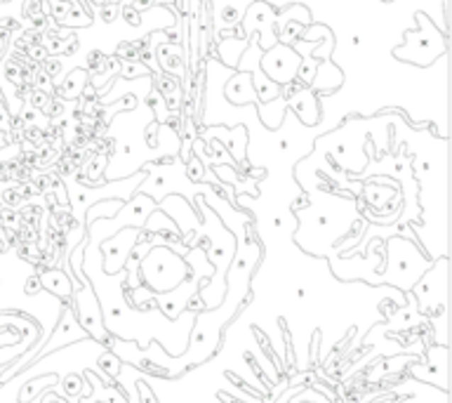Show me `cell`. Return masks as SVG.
I'll use <instances>...</instances> for the list:
<instances>
[{
  "mask_svg": "<svg viewBox=\"0 0 452 403\" xmlns=\"http://www.w3.org/2000/svg\"><path fill=\"white\" fill-rule=\"evenodd\" d=\"M139 274H142L144 283L149 285L151 295H167L187 281L191 267L182 255H177L165 245H158L151 248L142 258Z\"/></svg>",
  "mask_w": 452,
  "mask_h": 403,
  "instance_id": "obj_1",
  "label": "cell"
},
{
  "mask_svg": "<svg viewBox=\"0 0 452 403\" xmlns=\"http://www.w3.org/2000/svg\"><path fill=\"white\" fill-rule=\"evenodd\" d=\"M78 314V324L85 328V333L92 337L94 342L104 344L106 340H111V333L106 331V326L101 324V309H99V302L97 297H94V292L90 290V285H85L83 290L76 292V307H73Z\"/></svg>",
  "mask_w": 452,
  "mask_h": 403,
  "instance_id": "obj_2",
  "label": "cell"
},
{
  "mask_svg": "<svg viewBox=\"0 0 452 403\" xmlns=\"http://www.w3.org/2000/svg\"><path fill=\"white\" fill-rule=\"evenodd\" d=\"M87 335L85 333V328L78 324V319H76V311H73V307L71 304H66L62 314H59V324H57V333H52L48 335V342L43 344L40 351H35V354L31 356V361L28 363H33L35 358L43 356V354H48V351H55L57 347H64L66 342H83L87 340Z\"/></svg>",
  "mask_w": 452,
  "mask_h": 403,
  "instance_id": "obj_3",
  "label": "cell"
},
{
  "mask_svg": "<svg viewBox=\"0 0 452 403\" xmlns=\"http://www.w3.org/2000/svg\"><path fill=\"white\" fill-rule=\"evenodd\" d=\"M299 62L302 57H297L290 48H283V45L271 48L269 53H266V57H262V67H266L269 76L283 85L294 80V76H297L299 71Z\"/></svg>",
  "mask_w": 452,
  "mask_h": 403,
  "instance_id": "obj_4",
  "label": "cell"
},
{
  "mask_svg": "<svg viewBox=\"0 0 452 403\" xmlns=\"http://www.w3.org/2000/svg\"><path fill=\"white\" fill-rule=\"evenodd\" d=\"M139 236V229H123L114 241H104L101 250L106 258L114 255V260L104 262V269H106V274L116 276L118 271H123V267L128 265L132 250H135V241Z\"/></svg>",
  "mask_w": 452,
  "mask_h": 403,
  "instance_id": "obj_5",
  "label": "cell"
},
{
  "mask_svg": "<svg viewBox=\"0 0 452 403\" xmlns=\"http://www.w3.org/2000/svg\"><path fill=\"white\" fill-rule=\"evenodd\" d=\"M38 283L55 297H71L73 295V283H71L69 274H64V271H55V269L45 271V274L38 276Z\"/></svg>",
  "mask_w": 452,
  "mask_h": 403,
  "instance_id": "obj_6",
  "label": "cell"
},
{
  "mask_svg": "<svg viewBox=\"0 0 452 403\" xmlns=\"http://www.w3.org/2000/svg\"><path fill=\"white\" fill-rule=\"evenodd\" d=\"M290 106L297 111L304 123H309V126H314V123H318V109H316V94L314 92H309V90H304V87H299L297 92H292L290 97Z\"/></svg>",
  "mask_w": 452,
  "mask_h": 403,
  "instance_id": "obj_7",
  "label": "cell"
},
{
  "mask_svg": "<svg viewBox=\"0 0 452 403\" xmlns=\"http://www.w3.org/2000/svg\"><path fill=\"white\" fill-rule=\"evenodd\" d=\"M83 83H85V73L83 71H73L71 76H69V80H66L64 83V87H62V94L64 97H78L80 92H83Z\"/></svg>",
  "mask_w": 452,
  "mask_h": 403,
  "instance_id": "obj_8",
  "label": "cell"
},
{
  "mask_svg": "<svg viewBox=\"0 0 452 403\" xmlns=\"http://www.w3.org/2000/svg\"><path fill=\"white\" fill-rule=\"evenodd\" d=\"M238 17H241V12L231 10V7H228V10H224V12H221V19H224L226 24H236V21H238Z\"/></svg>",
  "mask_w": 452,
  "mask_h": 403,
  "instance_id": "obj_9",
  "label": "cell"
},
{
  "mask_svg": "<svg viewBox=\"0 0 452 403\" xmlns=\"http://www.w3.org/2000/svg\"><path fill=\"white\" fill-rule=\"evenodd\" d=\"M3 35H5V33L0 31V50H3V45H5V38H3Z\"/></svg>",
  "mask_w": 452,
  "mask_h": 403,
  "instance_id": "obj_10",
  "label": "cell"
}]
</instances>
